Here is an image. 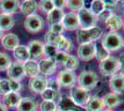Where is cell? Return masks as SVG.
I'll return each mask as SVG.
<instances>
[{
  "instance_id": "obj_60",
  "label": "cell",
  "mask_w": 124,
  "mask_h": 111,
  "mask_svg": "<svg viewBox=\"0 0 124 111\" xmlns=\"http://www.w3.org/2000/svg\"><path fill=\"white\" fill-rule=\"evenodd\" d=\"M123 46H124V45H123Z\"/></svg>"
},
{
  "instance_id": "obj_4",
  "label": "cell",
  "mask_w": 124,
  "mask_h": 111,
  "mask_svg": "<svg viewBox=\"0 0 124 111\" xmlns=\"http://www.w3.org/2000/svg\"><path fill=\"white\" fill-rule=\"evenodd\" d=\"M99 70L100 73L105 77H111L114 74L118 73V71L119 70V58L110 56L108 58L100 61Z\"/></svg>"
},
{
  "instance_id": "obj_34",
  "label": "cell",
  "mask_w": 124,
  "mask_h": 111,
  "mask_svg": "<svg viewBox=\"0 0 124 111\" xmlns=\"http://www.w3.org/2000/svg\"><path fill=\"white\" fill-rule=\"evenodd\" d=\"M11 63V58L8 54L0 52V71L7 70L9 68Z\"/></svg>"
},
{
  "instance_id": "obj_49",
  "label": "cell",
  "mask_w": 124,
  "mask_h": 111,
  "mask_svg": "<svg viewBox=\"0 0 124 111\" xmlns=\"http://www.w3.org/2000/svg\"><path fill=\"white\" fill-rule=\"evenodd\" d=\"M91 3H92V0H83V8L89 10L91 7Z\"/></svg>"
},
{
  "instance_id": "obj_7",
  "label": "cell",
  "mask_w": 124,
  "mask_h": 111,
  "mask_svg": "<svg viewBox=\"0 0 124 111\" xmlns=\"http://www.w3.org/2000/svg\"><path fill=\"white\" fill-rule=\"evenodd\" d=\"M57 108L61 111H87L85 106L77 105L70 95L63 94L57 105Z\"/></svg>"
},
{
  "instance_id": "obj_36",
  "label": "cell",
  "mask_w": 124,
  "mask_h": 111,
  "mask_svg": "<svg viewBox=\"0 0 124 111\" xmlns=\"http://www.w3.org/2000/svg\"><path fill=\"white\" fill-rule=\"evenodd\" d=\"M66 6L71 11H80L83 8V0H67Z\"/></svg>"
},
{
  "instance_id": "obj_16",
  "label": "cell",
  "mask_w": 124,
  "mask_h": 111,
  "mask_svg": "<svg viewBox=\"0 0 124 111\" xmlns=\"http://www.w3.org/2000/svg\"><path fill=\"white\" fill-rule=\"evenodd\" d=\"M109 88L112 93L121 95L124 93V75L120 73H116L109 80Z\"/></svg>"
},
{
  "instance_id": "obj_30",
  "label": "cell",
  "mask_w": 124,
  "mask_h": 111,
  "mask_svg": "<svg viewBox=\"0 0 124 111\" xmlns=\"http://www.w3.org/2000/svg\"><path fill=\"white\" fill-rule=\"evenodd\" d=\"M62 36H63V35L54 34V33H52V32H50L48 31V32L46 33V35H45V40H46V42L47 44L53 45V46H55V47L57 48L59 42H60V40H61Z\"/></svg>"
},
{
  "instance_id": "obj_1",
  "label": "cell",
  "mask_w": 124,
  "mask_h": 111,
  "mask_svg": "<svg viewBox=\"0 0 124 111\" xmlns=\"http://www.w3.org/2000/svg\"><path fill=\"white\" fill-rule=\"evenodd\" d=\"M103 34L102 29L98 26L93 27L90 29H78L76 31L77 42L80 44L93 43L98 40Z\"/></svg>"
},
{
  "instance_id": "obj_31",
  "label": "cell",
  "mask_w": 124,
  "mask_h": 111,
  "mask_svg": "<svg viewBox=\"0 0 124 111\" xmlns=\"http://www.w3.org/2000/svg\"><path fill=\"white\" fill-rule=\"evenodd\" d=\"M105 8H106V7H105L104 3L102 2V0H92L91 7H90L89 10L91 11L94 16H97Z\"/></svg>"
},
{
  "instance_id": "obj_29",
  "label": "cell",
  "mask_w": 124,
  "mask_h": 111,
  "mask_svg": "<svg viewBox=\"0 0 124 111\" xmlns=\"http://www.w3.org/2000/svg\"><path fill=\"white\" fill-rule=\"evenodd\" d=\"M110 57V52H108L106 48L102 45L101 43H95V56L94 58L98 61H102L104 59Z\"/></svg>"
},
{
  "instance_id": "obj_48",
  "label": "cell",
  "mask_w": 124,
  "mask_h": 111,
  "mask_svg": "<svg viewBox=\"0 0 124 111\" xmlns=\"http://www.w3.org/2000/svg\"><path fill=\"white\" fill-rule=\"evenodd\" d=\"M119 0H102V2L104 3L105 7H115L119 3Z\"/></svg>"
},
{
  "instance_id": "obj_5",
  "label": "cell",
  "mask_w": 124,
  "mask_h": 111,
  "mask_svg": "<svg viewBox=\"0 0 124 111\" xmlns=\"http://www.w3.org/2000/svg\"><path fill=\"white\" fill-rule=\"evenodd\" d=\"M80 29H90L95 27L97 24V18L88 9L83 8L77 13Z\"/></svg>"
},
{
  "instance_id": "obj_44",
  "label": "cell",
  "mask_w": 124,
  "mask_h": 111,
  "mask_svg": "<svg viewBox=\"0 0 124 111\" xmlns=\"http://www.w3.org/2000/svg\"><path fill=\"white\" fill-rule=\"evenodd\" d=\"M47 87L52 89V90L56 91L57 93H58V92H59V89H60V85H59L57 79L47 80Z\"/></svg>"
},
{
  "instance_id": "obj_23",
  "label": "cell",
  "mask_w": 124,
  "mask_h": 111,
  "mask_svg": "<svg viewBox=\"0 0 124 111\" xmlns=\"http://www.w3.org/2000/svg\"><path fill=\"white\" fill-rule=\"evenodd\" d=\"M38 105L36 101L31 97L21 98L19 106H17L18 111H36Z\"/></svg>"
},
{
  "instance_id": "obj_56",
  "label": "cell",
  "mask_w": 124,
  "mask_h": 111,
  "mask_svg": "<svg viewBox=\"0 0 124 111\" xmlns=\"http://www.w3.org/2000/svg\"><path fill=\"white\" fill-rule=\"evenodd\" d=\"M123 17H124V10H123Z\"/></svg>"
},
{
  "instance_id": "obj_8",
  "label": "cell",
  "mask_w": 124,
  "mask_h": 111,
  "mask_svg": "<svg viewBox=\"0 0 124 111\" xmlns=\"http://www.w3.org/2000/svg\"><path fill=\"white\" fill-rule=\"evenodd\" d=\"M70 96L77 105L82 106H85L89 98L91 97L88 91L84 90L83 88H81L80 86H76V85L70 87Z\"/></svg>"
},
{
  "instance_id": "obj_13",
  "label": "cell",
  "mask_w": 124,
  "mask_h": 111,
  "mask_svg": "<svg viewBox=\"0 0 124 111\" xmlns=\"http://www.w3.org/2000/svg\"><path fill=\"white\" fill-rule=\"evenodd\" d=\"M61 23L64 27V30L67 31H77L80 28L77 13L75 12H69L65 14Z\"/></svg>"
},
{
  "instance_id": "obj_9",
  "label": "cell",
  "mask_w": 124,
  "mask_h": 111,
  "mask_svg": "<svg viewBox=\"0 0 124 111\" xmlns=\"http://www.w3.org/2000/svg\"><path fill=\"white\" fill-rule=\"evenodd\" d=\"M78 58L83 61H90L95 56V43L80 44L77 50Z\"/></svg>"
},
{
  "instance_id": "obj_46",
  "label": "cell",
  "mask_w": 124,
  "mask_h": 111,
  "mask_svg": "<svg viewBox=\"0 0 124 111\" xmlns=\"http://www.w3.org/2000/svg\"><path fill=\"white\" fill-rule=\"evenodd\" d=\"M52 3L55 8H58V9H63L66 4H67V0H52Z\"/></svg>"
},
{
  "instance_id": "obj_26",
  "label": "cell",
  "mask_w": 124,
  "mask_h": 111,
  "mask_svg": "<svg viewBox=\"0 0 124 111\" xmlns=\"http://www.w3.org/2000/svg\"><path fill=\"white\" fill-rule=\"evenodd\" d=\"M15 25V19L10 14H0V29L4 31H9Z\"/></svg>"
},
{
  "instance_id": "obj_39",
  "label": "cell",
  "mask_w": 124,
  "mask_h": 111,
  "mask_svg": "<svg viewBox=\"0 0 124 111\" xmlns=\"http://www.w3.org/2000/svg\"><path fill=\"white\" fill-rule=\"evenodd\" d=\"M57 109V104L54 101L44 100L40 105L41 111H54Z\"/></svg>"
},
{
  "instance_id": "obj_18",
  "label": "cell",
  "mask_w": 124,
  "mask_h": 111,
  "mask_svg": "<svg viewBox=\"0 0 124 111\" xmlns=\"http://www.w3.org/2000/svg\"><path fill=\"white\" fill-rule=\"evenodd\" d=\"M20 6V0H0V11L2 13L12 15L19 10Z\"/></svg>"
},
{
  "instance_id": "obj_6",
  "label": "cell",
  "mask_w": 124,
  "mask_h": 111,
  "mask_svg": "<svg viewBox=\"0 0 124 111\" xmlns=\"http://www.w3.org/2000/svg\"><path fill=\"white\" fill-rule=\"evenodd\" d=\"M24 27L26 31L32 34L37 33L44 28V20L38 14H31L26 17L24 21Z\"/></svg>"
},
{
  "instance_id": "obj_35",
  "label": "cell",
  "mask_w": 124,
  "mask_h": 111,
  "mask_svg": "<svg viewBox=\"0 0 124 111\" xmlns=\"http://www.w3.org/2000/svg\"><path fill=\"white\" fill-rule=\"evenodd\" d=\"M38 4V7L41 9L44 13H49L51 10H53L55 7L53 6V3H52V0H40Z\"/></svg>"
},
{
  "instance_id": "obj_58",
  "label": "cell",
  "mask_w": 124,
  "mask_h": 111,
  "mask_svg": "<svg viewBox=\"0 0 124 111\" xmlns=\"http://www.w3.org/2000/svg\"><path fill=\"white\" fill-rule=\"evenodd\" d=\"M23 1H24V0H23Z\"/></svg>"
},
{
  "instance_id": "obj_17",
  "label": "cell",
  "mask_w": 124,
  "mask_h": 111,
  "mask_svg": "<svg viewBox=\"0 0 124 111\" xmlns=\"http://www.w3.org/2000/svg\"><path fill=\"white\" fill-rule=\"evenodd\" d=\"M102 100H103L104 106L108 107L109 109H112V108H115L117 106H120L124 101L122 96L119 94H116V93L107 94L102 98Z\"/></svg>"
},
{
  "instance_id": "obj_11",
  "label": "cell",
  "mask_w": 124,
  "mask_h": 111,
  "mask_svg": "<svg viewBox=\"0 0 124 111\" xmlns=\"http://www.w3.org/2000/svg\"><path fill=\"white\" fill-rule=\"evenodd\" d=\"M7 70H8V78H9V80H12V81H20L21 80H22L26 76L23 64L21 63V62H18V61L12 62L11 65L9 66V68Z\"/></svg>"
},
{
  "instance_id": "obj_50",
  "label": "cell",
  "mask_w": 124,
  "mask_h": 111,
  "mask_svg": "<svg viewBox=\"0 0 124 111\" xmlns=\"http://www.w3.org/2000/svg\"><path fill=\"white\" fill-rule=\"evenodd\" d=\"M0 111H8V107L4 104H1L0 103Z\"/></svg>"
},
{
  "instance_id": "obj_21",
  "label": "cell",
  "mask_w": 124,
  "mask_h": 111,
  "mask_svg": "<svg viewBox=\"0 0 124 111\" xmlns=\"http://www.w3.org/2000/svg\"><path fill=\"white\" fill-rule=\"evenodd\" d=\"M13 56L15 58L16 61L21 62L22 64L25 63L27 60L30 59V55H29L27 45H18L13 50Z\"/></svg>"
},
{
  "instance_id": "obj_41",
  "label": "cell",
  "mask_w": 124,
  "mask_h": 111,
  "mask_svg": "<svg viewBox=\"0 0 124 111\" xmlns=\"http://www.w3.org/2000/svg\"><path fill=\"white\" fill-rule=\"evenodd\" d=\"M70 57V55L66 52H63V51H57V55H56V57H55V61L57 63L59 64H62L63 66L65 65V63L67 62L68 58Z\"/></svg>"
},
{
  "instance_id": "obj_10",
  "label": "cell",
  "mask_w": 124,
  "mask_h": 111,
  "mask_svg": "<svg viewBox=\"0 0 124 111\" xmlns=\"http://www.w3.org/2000/svg\"><path fill=\"white\" fill-rule=\"evenodd\" d=\"M57 80L60 85V87L62 86V87H66V88H69V87L70 88V87L75 85L77 76H76L74 71L64 69L57 74Z\"/></svg>"
},
{
  "instance_id": "obj_53",
  "label": "cell",
  "mask_w": 124,
  "mask_h": 111,
  "mask_svg": "<svg viewBox=\"0 0 124 111\" xmlns=\"http://www.w3.org/2000/svg\"><path fill=\"white\" fill-rule=\"evenodd\" d=\"M54 111H61V110H59V109H57V108L56 110H54Z\"/></svg>"
},
{
  "instance_id": "obj_32",
  "label": "cell",
  "mask_w": 124,
  "mask_h": 111,
  "mask_svg": "<svg viewBox=\"0 0 124 111\" xmlns=\"http://www.w3.org/2000/svg\"><path fill=\"white\" fill-rule=\"evenodd\" d=\"M79 65H80V62H79V58L75 56H72V55H70V57L68 58L67 62L65 63L64 67L66 68V69L68 70H71V71H74L76 69L79 68Z\"/></svg>"
},
{
  "instance_id": "obj_51",
  "label": "cell",
  "mask_w": 124,
  "mask_h": 111,
  "mask_svg": "<svg viewBox=\"0 0 124 111\" xmlns=\"http://www.w3.org/2000/svg\"><path fill=\"white\" fill-rule=\"evenodd\" d=\"M2 35H3V31H2L1 29H0V38L2 37Z\"/></svg>"
},
{
  "instance_id": "obj_28",
  "label": "cell",
  "mask_w": 124,
  "mask_h": 111,
  "mask_svg": "<svg viewBox=\"0 0 124 111\" xmlns=\"http://www.w3.org/2000/svg\"><path fill=\"white\" fill-rule=\"evenodd\" d=\"M65 15L63 9H58V8H54L49 13H47V21L51 25L54 23H58L61 22L63 20V17Z\"/></svg>"
},
{
  "instance_id": "obj_59",
  "label": "cell",
  "mask_w": 124,
  "mask_h": 111,
  "mask_svg": "<svg viewBox=\"0 0 124 111\" xmlns=\"http://www.w3.org/2000/svg\"><path fill=\"white\" fill-rule=\"evenodd\" d=\"M0 80H1V79H0Z\"/></svg>"
},
{
  "instance_id": "obj_12",
  "label": "cell",
  "mask_w": 124,
  "mask_h": 111,
  "mask_svg": "<svg viewBox=\"0 0 124 111\" xmlns=\"http://www.w3.org/2000/svg\"><path fill=\"white\" fill-rule=\"evenodd\" d=\"M29 88L34 94H40L46 88H47V79L44 76L36 75L31 77L29 81Z\"/></svg>"
},
{
  "instance_id": "obj_40",
  "label": "cell",
  "mask_w": 124,
  "mask_h": 111,
  "mask_svg": "<svg viewBox=\"0 0 124 111\" xmlns=\"http://www.w3.org/2000/svg\"><path fill=\"white\" fill-rule=\"evenodd\" d=\"M11 92L9 80L3 79L0 80V95H7Z\"/></svg>"
},
{
  "instance_id": "obj_42",
  "label": "cell",
  "mask_w": 124,
  "mask_h": 111,
  "mask_svg": "<svg viewBox=\"0 0 124 111\" xmlns=\"http://www.w3.org/2000/svg\"><path fill=\"white\" fill-rule=\"evenodd\" d=\"M63 31H64V27H63L61 22L51 24V25H50V28H49V32H52V33H54V34L62 35Z\"/></svg>"
},
{
  "instance_id": "obj_47",
  "label": "cell",
  "mask_w": 124,
  "mask_h": 111,
  "mask_svg": "<svg viewBox=\"0 0 124 111\" xmlns=\"http://www.w3.org/2000/svg\"><path fill=\"white\" fill-rule=\"evenodd\" d=\"M119 73L124 75V53H122L119 58Z\"/></svg>"
},
{
  "instance_id": "obj_55",
  "label": "cell",
  "mask_w": 124,
  "mask_h": 111,
  "mask_svg": "<svg viewBox=\"0 0 124 111\" xmlns=\"http://www.w3.org/2000/svg\"><path fill=\"white\" fill-rule=\"evenodd\" d=\"M122 27L124 28V21H123V24H122Z\"/></svg>"
},
{
  "instance_id": "obj_3",
  "label": "cell",
  "mask_w": 124,
  "mask_h": 111,
  "mask_svg": "<svg viewBox=\"0 0 124 111\" xmlns=\"http://www.w3.org/2000/svg\"><path fill=\"white\" fill-rule=\"evenodd\" d=\"M98 76L95 72L92 70H84L82 71L77 77L78 84L81 88L86 91H91L98 83Z\"/></svg>"
},
{
  "instance_id": "obj_33",
  "label": "cell",
  "mask_w": 124,
  "mask_h": 111,
  "mask_svg": "<svg viewBox=\"0 0 124 111\" xmlns=\"http://www.w3.org/2000/svg\"><path fill=\"white\" fill-rule=\"evenodd\" d=\"M57 48L58 51H63V52L67 53L72 49V43L70 39L66 38L65 36H62L61 40H60Z\"/></svg>"
},
{
  "instance_id": "obj_2",
  "label": "cell",
  "mask_w": 124,
  "mask_h": 111,
  "mask_svg": "<svg viewBox=\"0 0 124 111\" xmlns=\"http://www.w3.org/2000/svg\"><path fill=\"white\" fill-rule=\"evenodd\" d=\"M101 44L108 52H115L124 45V39L119 32H108L103 36Z\"/></svg>"
},
{
  "instance_id": "obj_22",
  "label": "cell",
  "mask_w": 124,
  "mask_h": 111,
  "mask_svg": "<svg viewBox=\"0 0 124 111\" xmlns=\"http://www.w3.org/2000/svg\"><path fill=\"white\" fill-rule=\"evenodd\" d=\"M21 100V96L19 93H15V92H10L8 94L4 95V98H3V102H4V105L7 107H17L19 106L20 102Z\"/></svg>"
},
{
  "instance_id": "obj_14",
  "label": "cell",
  "mask_w": 124,
  "mask_h": 111,
  "mask_svg": "<svg viewBox=\"0 0 124 111\" xmlns=\"http://www.w3.org/2000/svg\"><path fill=\"white\" fill-rule=\"evenodd\" d=\"M27 47H28V51L30 55V59L36 60L41 58L44 54V44L39 40L30 41Z\"/></svg>"
},
{
  "instance_id": "obj_45",
  "label": "cell",
  "mask_w": 124,
  "mask_h": 111,
  "mask_svg": "<svg viewBox=\"0 0 124 111\" xmlns=\"http://www.w3.org/2000/svg\"><path fill=\"white\" fill-rule=\"evenodd\" d=\"M9 84H10L11 92L19 93V92H20V90L21 89V84L20 83V81H12V80H9Z\"/></svg>"
},
{
  "instance_id": "obj_37",
  "label": "cell",
  "mask_w": 124,
  "mask_h": 111,
  "mask_svg": "<svg viewBox=\"0 0 124 111\" xmlns=\"http://www.w3.org/2000/svg\"><path fill=\"white\" fill-rule=\"evenodd\" d=\"M57 51L58 50L53 45L47 44H44V54L43 55H45L46 57V58H55Z\"/></svg>"
},
{
  "instance_id": "obj_54",
  "label": "cell",
  "mask_w": 124,
  "mask_h": 111,
  "mask_svg": "<svg viewBox=\"0 0 124 111\" xmlns=\"http://www.w3.org/2000/svg\"><path fill=\"white\" fill-rule=\"evenodd\" d=\"M122 4H123V6H124V0H122Z\"/></svg>"
},
{
  "instance_id": "obj_57",
  "label": "cell",
  "mask_w": 124,
  "mask_h": 111,
  "mask_svg": "<svg viewBox=\"0 0 124 111\" xmlns=\"http://www.w3.org/2000/svg\"><path fill=\"white\" fill-rule=\"evenodd\" d=\"M122 111H124V110H122Z\"/></svg>"
},
{
  "instance_id": "obj_27",
  "label": "cell",
  "mask_w": 124,
  "mask_h": 111,
  "mask_svg": "<svg viewBox=\"0 0 124 111\" xmlns=\"http://www.w3.org/2000/svg\"><path fill=\"white\" fill-rule=\"evenodd\" d=\"M23 67H24V71H25L26 76L29 77H34L38 75L39 73V66H38V62L32 59H29L27 60L25 63H23Z\"/></svg>"
},
{
  "instance_id": "obj_20",
  "label": "cell",
  "mask_w": 124,
  "mask_h": 111,
  "mask_svg": "<svg viewBox=\"0 0 124 111\" xmlns=\"http://www.w3.org/2000/svg\"><path fill=\"white\" fill-rule=\"evenodd\" d=\"M105 24H106L107 28L110 30V32H117L122 27L123 21L119 15L112 14L107 21H105Z\"/></svg>"
},
{
  "instance_id": "obj_15",
  "label": "cell",
  "mask_w": 124,
  "mask_h": 111,
  "mask_svg": "<svg viewBox=\"0 0 124 111\" xmlns=\"http://www.w3.org/2000/svg\"><path fill=\"white\" fill-rule=\"evenodd\" d=\"M39 66V72L42 74L49 76L56 71L57 69V62L54 58H43L38 62Z\"/></svg>"
},
{
  "instance_id": "obj_52",
  "label": "cell",
  "mask_w": 124,
  "mask_h": 111,
  "mask_svg": "<svg viewBox=\"0 0 124 111\" xmlns=\"http://www.w3.org/2000/svg\"><path fill=\"white\" fill-rule=\"evenodd\" d=\"M102 111H113L112 109H109V108H107V109H104V110Z\"/></svg>"
},
{
  "instance_id": "obj_19",
  "label": "cell",
  "mask_w": 124,
  "mask_h": 111,
  "mask_svg": "<svg viewBox=\"0 0 124 111\" xmlns=\"http://www.w3.org/2000/svg\"><path fill=\"white\" fill-rule=\"evenodd\" d=\"M1 44L7 50L13 51L18 45H20V39L14 33H7L2 37Z\"/></svg>"
},
{
  "instance_id": "obj_38",
  "label": "cell",
  "mask_w": 124,
  "mask_h": 111,
  "mask_svg": "<svg viewBox=\"0 0 124 111\" xmlns=\"http://www.w3.org/2000/svg\"><path fill=\"white\" fill-rule=\"evenodd\" d=\"M57 93L56 91L52 90L50 88H46L45 90L41 93V96L44 100H48V101H54V99L57 97Z\"/></svg>"
},
{
  "instance_id": "obj_24",
  "label": "cell",
  "mask_w": 124,
  "mask_h": 111,
  "mask_svg": "<svg viewBox=\"0 0 124 111\" xmlns=\"http://www.w3.org/2000/svg\"><path fill=\"white\" fill-rule=\"evenodd\" d=\"M104 103L101 97L98 96H91L85 105L87 111H102L104 109Z\"/></svg>"
},
{
  "instance_id": "obj_43",
  "label": "cell",
  "mask_w": 124,
  "mask_h": 111,
  "mask_svg": "<svg viewBox=\"0 0 124 111\" xmlns=\"http://www.w3.org/2000/svg\"><path fill=\"white\" fill-rule=\"evenodd\" d=\"M112 14H113V12L110 10V9H108V8L106 7L100 14H98V15L96 16V18H97L98 21H104V22H105V21H107Z\"/></svg>"
},
{
  "instance_id": "obj_25",
  "label": "cell",
  "mask_w": 124,
  "mask_h": 111,
  "mask_svg": "<svg viewBox=\"0 0 124 111\" xmlns=\"http://www.w3.org/2000/svg\"><path fill=\"white\" fill-rule=\"evenodd\" d=\"M37 8H38V4L35 0H24L20 6L21 13L25 16L34 14Z\"/></svg>"
}]
</instances>
